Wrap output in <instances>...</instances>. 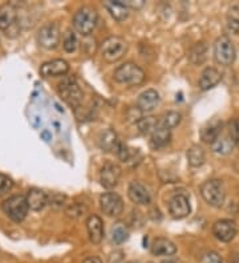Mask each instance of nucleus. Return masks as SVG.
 Returning <instances> with one entry per match:
<instances>
[{"label": "nucleus", "instance_id": "1", "mask_svg": "<svg viewBox=\"0 0 239 263\" xmlns=\"http://www.w3.org/2000/svg\"><path fill=\"white\" fill-rule=\"evenodd\" d=\"M97 20H99L97 11L89 6H84L76 11L72 24L77 32L83 36H89L97 26Z\"/></svg>", "mask_w": 239, "mask_h": 263}, {"label": "nucleus", "instance_id": "2", "mask_svg": "<svg viewBox=\"0 0 239 263\" xmlns=\"http://www.w3.org/2000/svg\"><path fill=\"white\" fill-rule=\"evenodd\" d=\"M113 79L118 84H124L129 87H137L145 80V72L134 63H125L120 65L113 73Z\"/></svg>", "mask_w": 239, "mask_h": 263}, {"label": "nucleus", "instance_id": "3", "mask_svg": "<svg viewBox=\"0 0 239 263\" xmlns=\"http://www.w3.org/2000/svg\"><path fill=\"white\" fill-rule=\"evenodd\" d=\"M59 95L72 108H79L83 103V90L75 77H65L59 83Z\"/></svg>", "mask_w": 239, "mask_h": 263}, {"label": "nucleus", "instance_id": "4", "mask_svg": "<svg viewBox=\"0 0 239 263\" xmlns=\"http://www.w3.org/2000/svg\"><path fill=\"white\" fill-rule=\"evenodd\" d=\"M127 51V43L120 36H109L101 43V55L109 63L120 60Z\"/></svg>", "mask_w": 239, "mask_h": 263}, {"label": "nucleus", "instance_id": "5", "mask_svg": "<svg viewBox=\"0 0 239 263\" xmlns=\"http://www.w3.org/2000/svg\"><path fill=\"white\" fill-rule=\"evenodd\" d=\"M201 196L207 203L213 208H220L225 203L226 192L223 187L222 181L219 180H209L202 183Z\"/></svg>", "mask_w": 239, "mask_h": 263}, {"label": "nucleus", "instance_id": "6", "mask_svg": "<svg viewBox=\"0 0 239 263\" xmlns=\"http://www.w3.org/2000/svg\"><path fill=\"white\" fill-rule=\"evenodd\" d=\"M2 209L7 214V217L12 219L13 222L24 221L29 210L27 198L24 196H12L7 198L2 205Z\"/></svg>", "mask_w": 239, "mask_h": 263}, {"label": "nucleus", "instance_id": "7", "mask_svg": "<svg viewBox=\"0 0 239 263\" xmlns=\"http://www.w3.org/2000/svg\"><path fill=\"white\" fill-rule=\"evenodd\" d=\"M214 58L218 64L229 67L235 60V48L227 36H220L214 44Z\"/></svg>", "mask_w": 239, "mask_h": 263}, {"label": "nucleus", "instance_id": "8", "mask_svg": "<svg viewBox=\"0 0 239 263\" xmlns=\"http://www.w3.org/2000/svg\"><path fill=\"white\" fill-rule=\"evenodd\" d=\"M60 27L58 23H47L39 29L38 43L44 49H54L60 44Z\"/></svg>", "mask_w": 239, "mask_h": 263}, {"label": "nucleus", "instance_id": "9", "mask_svg": "<svg viewBox=\"0 0 239 263\" xmlns=\"http://www.w3.org/2000/svg\"><path fill=\"white\" fill-rule=\"evenodd\" d=\"M100 206L104 214L108 217H118L124 212V201L117 193L108 192L100 197Z\"/></svg>", "mask_w": 239, "mask_h": 263}, {"label": "nucleus", "instance_id": "10", "mask_svg": "<svg viewBox=\"0 0 239 263\" xmlns=\"http://www.w3.org/2000/svg\"><path fill=\"white\" fill-rule=\"evenodd\" d=\"M122 170L115 162H106L100 172V182L105 189H113L121 178Z\"/></svg>", "mask_w": 239, "mask_h": 263}, {"label": "nucleus", "instance_id": "11", "mask_svg": "<svg viewBox=\"0 0 239 263\" xmlns=\"http://www.w3.org/2000/svg\"><path fill=\"white\" fill-rule=\"evenodd\" d=\"M235 222L231 219H219L214 223L213 234L220 242H231L236 235Z\"/></svg>", "mask_w": 239, "mask_h": 263}, {"label": "nucleus", "instance_id": "12", "mask_svg": "<svg viewBox=\"0 0 239 263\" xmlns=\"http://www.w3.org/2000/svg\"><path fill=\"white\" fill-rule=\"evenodd\" d=\"M17 12L12 4H3L0 6V31L6 32L8 36V32H11L13 28L17 31Z\"/></svg>", "mask_w": 239, "mask_h": 263}, {"label": "nucleus", "instance_id": "13", "mask_svg": "<svg viewBox=\"0 0 239 263\" xmlns=\"http://www.w3.org/2000/svg\"><path fill=\"white\" fill-rule=\"evenodd\" d=\"M190 202L183 194H177L169 201V213L173 218L182 219L190 214Z\"/></svg>", "mask_w": 239, "mask_h": 263}, {"label": "nucleus", "instance_id": "14", "mask_svg": "<svg viewBox=\"0 0 239 263\" xmlns=\"http://www.w3.org/2000/svg\"><path fill=\"white\" fill-rule=\"evenodd\" d=\"M69 71V64L63 59H56V60L47 61L40 67V74L44 79L48 77H58L67 74Z\"/></svg>", "mask_w": 239, "mask_h": 263}, {"label": "nucleus", "instance_id": "15", "mask_svg": "<svg viewBox=\"0 0 239 263\" xmlns=\"http://www.w3.org/2000/svg\"><path fill=\"white\" fill-rule=\"evenodd\" d=\"M127 196H129V199L132 202L136 203V205H149L150 201H152L149 190L138 181L131 182L129 189H127Z\"/></svg>", "mask_w": 239, "mask_h": 263}, {"label": "nucleus", "instance_id": "16", "mask_svg": "<svg viewBox=\"0 0 239 263\" xmlns=\"http://www.w3.org/2000/svg\"><path fill=\"white\" fill-rule=\"evenodd\" d=\"M159 93L154 89L143 90L142 93L138 96L137 108L142 113H150L156 109L159 105Z\"/></svg>", "mask_w": 239, "mask_h": 263}, {"label": "nucleus", "instance_id": "17", "mask_svg": "<svg viewBox=\"0 0 239 263\" xmlns=\"http://www.w3.org/2000/svg\"><path fill=\"white\" fill-rule=\"evenodd\" d=\"M86 230H88V237L92 243H101L104 238V223L99 215H89V218L86 219Z\"/></svg>", "mask_w": 239, "mask_h": 263}, {"label": "nucleus", "instance_id": "18", "mask_svg": "<svg viewBox=\"0 0 239 263\" xmlns=\"http://www.w3.org/2000/svg\"><path fill=\"white\" fill-rule=\"evenodd\" d=\"M177 253V246L168 238H156L152 243V254L156 257H173Z\"/></svg>", "mask_w": 239, "mask_h": 263}, {"label": "nucleus", "instance_id": "19", "mask_svg": "<svg viewBox=\"0 0 239 263\" xmlns=\"http://www.w3.org/2000/svg\"><path fill=\"white\" fill-rule=\"evenodd\" d=\"M222 133V121L219 119H213L206 122V125L201 129L202 141L206 144H213Z\"/></svg>", "mask_w": 239, "mask_h": 263}, {"label": "nucleus", "instance_id": "20", "mask_svg": "<svg viewBox=\"0 0 239 263\" xmlns=\"http://www.w3.org/2000/svg\"><path fill=\"white\" fill-rule=\"evenodd\" d=\"M26 198L27 203H28V208L31 210H33V212H40V210H43L48 205L47 194L43 190L36 189V187L28 190Z\"/></svg>", "mask_w": 239, "mask_h": 263}, {"label": "nucleus", "instance_id": "21", "mask_svg": "<svg viewBox=\"0 0 239 263\" xmlns=\"http://www.w3.org/2000/svg\"><path fill=\"white\" fill-rule=\"evenodd\" d=\"M222 79V74L218 69L215 68H206L204 72L201 73V77H199V81H198V85L202 90H209L211 88H214Z\"/></svg>", "mask_w": 239, "mask_h": 263}, {"label": "nucleus", "instance_id": "22", "mask_svg": "<svg viewBox=\"0 0 239 263\" xmlns=\"http://www.w3.org/2000/svg\"><path fill=\"white\" fill-rule=\"evenodd\" d=\"M111 16L117 22H124L129 16V8L124 4L121 0H116V2H105L104 3Z\"/></svg>", "mask_w": 239, "mask_h": 263}, {"label": "nucleus", "instance_id": "23", "mask_svg": "<svg viewBox=\"0 0 239 263\" xmlns=\"http://www.w3.org/2000/svg\"><path fill=\"white\" fill-rule=\"evenodd\" d=\"M172 133L169 129H165L162 126H157L156 130L150 135V146L153 149H161L170 142Z\"/></svg>", "mask_w": 239, "mask_h": 263}, {"label": "nucleus", "instance_id": "24", "mask_svg": "<svg viewBox=\"0 0 239 263\" xmlns=\"http://www.w3.org/2000/svg\"><path fill=\"white\" fill-rule=\"evenodd\" d=\"M118 138L116 132L113 129L108 128L105 130H102L99 136V146L104 152H111L113 149L117 148Z\"/></svg>", "mask_w": 239, "mask_h": 263}, {"label": "nucleus", "instance_id": "25", "mask_svg": "<svg viewBox=\"0 0 239 263\" xmlns=\"http://www.w3.org/2000/svg\"><path fill=\"white\" fill-rule=\"evenodd\" d=\"M189 61L194 65L204 64L205 60L207 59V45L204 42L197 43L189 51Z\"/></svg>", "mask_w": 239, "mask_h": 263}, {"label": "nucleus", "instance_id": "26", "mask_svg": "<svg viewBox=\"0 0 239 263\" xmlns=\"http://www.w3.org/2000/svg\"><path fill=\"white\" fill-rule=\"evenodd\" d=\"M234 141L231 140V137L230 136H222L220 135L219 137L215 140V141L211 144V149H213L214 153L217 154H222V156H225V154H229L230 152L233 151L234 149Z\"/></svg>", "mask_w": 239, "mask_h": 263}, {"label": "nucleus", "instance_id": "27", "mask_svg": "<svg viewBox=\"0 0 239 263\" xmlns=\"http://www.w3.org/2000/svg\"><path fill=\"white\" fill-rule=\"evenodd\" d=\"M186 156H188L189 165L193 167L202 166V165L205 164V160H206L204 149H202L199 145H193L191 148H189Z\"/></svg>", "mask_w": 239, "mask_h": 263}, {"label": "nucleus", "instance_id": "28", "mask_svg": "<svg viewBox=\"0 0 239 263\" xmlns=\"http://www.w3.org/2000/svg\"><path fill=\"white\" fill-rule=\"evenodd\" d=\"M181 122V115L178 112H174V110H170V112L163 113L158 120V126H162L165 129H169L172 130L173 128L179 125Z\"/></svg>", "mask_w": 239, "mask_h": 263}, {"label": "nucleus", "instance_id": "29", "mask_svg": "<svg viewBox=\"0 0 239 263\" xmlns=\"http://www.w3.org/2000/svg\"><path fill=\"white\" fill-rule=\"evenodd\" d=\"M158 126V120L156 117H141L137 121V128L142 135H152Z\"/></svg>", "mask_w": 239, "mask_h": 263}, {"label": "nucleus", "instance_id": "30", "mask_svg": "<svg viewBox=\"0 0 239 263\" xmlns=\"http://www.w3.org/2000/svg\"><path fill=\"white\" fill-rule=\"evenodd\" d=\"M86 212H88V208H86L84 203L75 202L65 209V215L70 219H79L81 218L84 214H86Z\"/></svg>", "mask_w": 239, "mask_h": 263}, {"label": "nucleus", "instance_id": "31", "mask_svg": "<svg viewBox=\"0 0 239 263\" xmlns=\"http://www.w3.org/2000/svg\"><path fill=\"white\" fill-rule=\"evenodd\" d=\"M63 47L68 53H72V52L76 51L77 47H79V40H77L76 33L72 32V31H67L63 39Z\"/></svg>", "mask_w": 239, "mask_h": 263}, {"label": "nucleus", "instance_id": "32", "mask_svg": "<svg viewBox=\"0 0 239 263\" xmlns=\"http://www.w3.org/2000/svg\"><path fill=\"white\" fill-rule=\"evenodd\" d=\"M129 238V233H127V229L125 226H122L121 223H118L117 226L112 229V239L113 242L117 245H121L126 241Z\"/></svg>", "mask_w": 239, "mask_h": 263}, {"label": "nucleus", "instance_id": "33", "mask_svg": "<svg viewBox=\"0 0 239 263\" xmlns=\"http://www.w3.org/2000/svg\"><path fill=\"white\" fill-rule=\"evenodd\" d=\"M199 263H223L222 258L215 251H206L199 258Z\"/></svg>", "mask_w": 239, "mask_h": 263}, {"label": "nucleus", "instance_id": "34", "mask_svg": "<svg viewBox=\"0 0 239 263\" xmlns=\"http://www.w3.org/2000/svg\"><path fill=\"white\" fill-rule=\"evenodd\" d=\"M13 186V181L6 174L0 173V196H3L6 193L10 192Z\"/></svg>", "mask_w": 239, "mask_h": 263}, {"label": "nucleus", "instance_id": "35", "mask_svg": "<svg viewBox=\"0 0 239 263\" xmlns=\"http://www.w3.org/2000/svg\"><path fill=\"white\" fill-rule=\"evenodd\" d=\"M229 136L234 144L239 145V119H234L229 125Z\"/></svg>", "mask_w": 239, "mask_h": 263}, {"label": "nucleus", "instance_id": "36", "mask_svg": "<svg viewBox=\"0 0 239 263\" xmlns=\"http://www.w3.org/2000/svg\"><path fill=\"white\" fill-rule=\"evenodd\" d=\"M116 151H117V156L120 157V160L127 161L129 160V157H131V151H129V148H127L126 145L118 144Z\"/></svg>", "mask_w": 239, "mask_h": 263}, {"label": "nucleus", "instance_id": "37", "mask_svg": "<svg viewBox=\"0 0 239 263\" xmlns=\"http://www.w3.org/2000/svg\"><path fill=\"white\" fill-rule=\"evenodd\" d=\"M64 201H65V196H61V194H52V197H48V205L52 206H63Z\"/></svg>", "mask_w": 239, "mask_h": 263}, {"label": "nucleus", "instance_id": "38", "mask_svg": "<svg viewBox=\"0 0 239 263\" xmlns=\"http://www.w3.org/2000/svg\"><path fill=\"white\" fill-rule=\"evenodd\" d=\"M124 257H125V254L122 253V251L117 250L109 255L108 262L109 263H124Z\"/></svg>", "mask_w": 239, "mask_h": 263}, {"label": "nucleus", "instance_id": "39", "mask_svg": "<svg viewBox=\"0 0 239 263\" xmlns=\"http://www.w3.org/2000/svg\"><path fill=\"white\" fill-rule=\"evenodd\" d=\"M227 28H229V31H231V32L238 33L239 32V19L230 16L229 20H227Z\"/></svg>", "mask_w": 239, "mask_h": 263}, {"label": "nucleus", "instance_id": "40", "mask_svg": "<svg viewBox=\"0 0 239 263\" xmlns=\"http://www.w3.org/2000/svg\"><path fill=\"white\" fill-rule=\"evenodd\" d=\"M83 263H102V260L99 257H86Z\"/></svg>", "mask_w": 239, "mask_h": 263}, {"label": "nucleus", "instance_id": "41", "mask_svg": "<svg viewBox=\"0 0 239 263\" xmlns=\"http://www.w3.org/2000/svg\"><path fill=\"white\" fill-rule=\"evenodd\" d=\"M162 263H179V262H177L175 259H168V260H165V262H162Z\"/></svg>", "mask_w": 239, "mask_h": 263}, {"label": "nucleus", "instance_id": "42", "mask_svg": "<svg viewBox=\"0 0 239 263\" xmlns=\"http://www.w3.org/2000/svg\"><path fill=\"white\" fill-rule=\"evenodd\" d=\"M233 263H239V255H235V257H234Z\"/></svg>", "mask_w": 239, "mask_h": 263}]
</instances>
